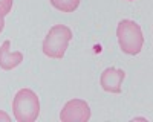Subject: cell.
Listing matches in <instances>:
<instances>
[{"mask_svg": "<svg viewBox=\"0 0 153 122\" xmlns=\"http://www.w3.org/2000/svg\"><path fill=\"white\" fill-rule=\"evenodd\" d=\"M12 112L19 122H34L40 115V102L37 93L31 89L19 90L12 101Z\"/></svg>", "mask_w": 153, "mask_h": 122, "instance_id": "6da1fadb", "label": "cell"}, {"mask_svg": "<svg viewBox=\"0 0 153 122\" xmlns=\"http://www.w3.org/2000/svg\"><path fill=\"white\" fill-rule=\"evenodd\" d=\"M117 37L120 47L123 52L129 55H138L143 49L144 44V37L139 24L133 20H121L118 23L117 29Z\"/></svg>", "mask_w": 153, "mask_h": 122, "instance_id": "7a4b0ae2", "label": "cell"}, {"mask_svg": "<svg viewBox=\"0 0 153 122\" xmlns=\"http://www.w3.org/2000/svg\"><path fill=\"white\" fill-rule=\"evenodd\" d=\"M71 38H72V32L68 26H65V24H55V26H52L43 41L45 55L49 58L61 60L68 51Z\"/></svg>", "mask_w": 153, "mask_h": 122, "instance_id": "3957f363", "label": "cell"}, {"mask_svg": "<svg viewBox=\"0 0 153 122\" xmlns=\"http://www.w3.org/2000/svg\"><path fill=\"white\" fill-rule=\"evenodd\" d=\"M60 119L63 122H87L91 119V107L83 99H71L63 107Z\"/></svg>", "mask_w": 153, "mask_h": 122, "instance_id": "277c9868", "label": "cell"}, {"mask_svg": "<svg viewBox=\"0 0 153 122\" xmlns=\"http://www.w3.org/2000/svg\"><path fill=\"white\" fill-rule=\"evenodd\" d=\"M126 73L121 69L109 67L101 73V87L107 93H120Z\"/></svg>", "mask_w": 153, "mask_h": 122, "instance_id": "5b68a950", "label": "cell"}, {"mask_svg": "<svg viewBox=\"0 0 153 122\" xmlns=\"http://www.w3.org/2000/svg\"><path fill=\"white\" fill-rule=\"evenodd\" d=\"M23 61V54L19 51H11V41L6 40L0 46V67L3 70L16 69Z\"/></svg>", "mask_w": 153, "mask_h": 122, "instance_id": "8992f818", "label": "cell"}, {"mask_svg": "<svg viewBox=\"0 0 153 122\" xmlns=\"http://www.w3.org/2000/svg\"><path fill=\"white\" fill-rule=\"evenodd\" d=\"M49 2L61 12H74L80 5V0H49Z\"/></svg>", "mask_w": 153, "mask_h": 122, "instance_id": "52a82bcc", "label": "cell"}, {"mask_svg": "<svg viewBox=\"0 0 153 122\" xmlns=\"http://www.w3.org/2000/svg\"><path fill=\"white\" fill-rule=\"evenodd\" d=\"M12 3H14V0H0V9H2V12L5 15L11 12Z\"/></svg>", "mask_w": 153, "mask_h": 122, "instance_id": "ba28073f", "label": "cell"}, {"mask_svg": "<svg viewBox=\"0 0 153 122\" xmlns=\"http://www.w3.org/2000/svg\"><path fill=\"white\" fill-rule=\"evenodd\" d=\"M9 121H11L9 115H8V113H5L3 110H0V122H9Z\"/></svg>", "mask_w": 153, "mask_h": 122, "instance_id": "9c48e42d", "label": "cell"}, {"mask_svg": "<svg viewBox=\"0 0 153 122\" xmlns=\"http://www.w3.org/2000/svg\"><path fill=\"white\" fill-rule=\"evenodd\" d=\"M3 28H5V14L2 12V9H0V34H2Z\"/></svg>", "mask_w": 153, "mask_h": 122, "instance_id": "30bf717a", "label": "cell"}, {"mask_svg": "<svg viewBox=\"0 0 153 122\" xmlns=\"http://www.w3.org/2000/svg\"><path fill=\"white\" fill-rule=\"evenodd\" d=\"M132 121H147V119L146 118H133Z\"/></svg>", "mask_w": 153, "mask_h": 122, "instance_id": "8fae6325", "label": "cell"}]
</instances>
